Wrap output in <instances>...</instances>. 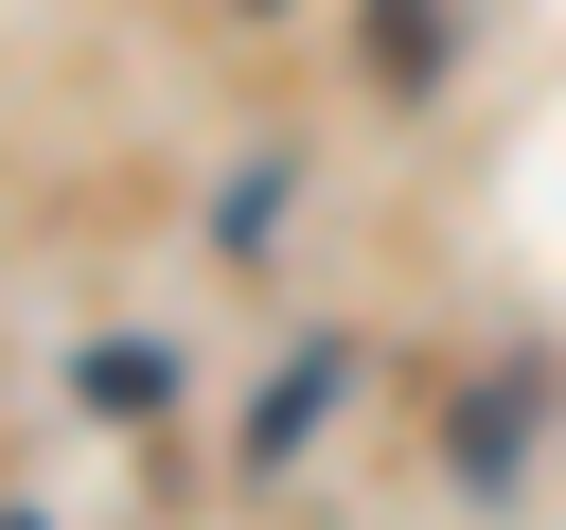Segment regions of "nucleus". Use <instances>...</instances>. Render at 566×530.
Listing matches in <instances>:
<instances>
[{"label":"nucleus","mask_w":566,"mask_h":530,"mask_svg":"<svg viewBox=\"0 0 566 530\" xmlns=\"http://www.w3.org/2000/svg\"><path fill=\"white\" fill-rule=\"evenodd\" d=\"M159 389H177V353H159V336H106V353H88V406H106V424H142Z\"/></svg>","instance_id":"obj_3"},{"label":"nucleus","mask_w":566,"mask_h":530,"mask_svg":"<svg viewBox=\"0 0 566 530\" xmlns=\"http://www.w3.org/2000/svg\"><path fill=\"white\" fill-rule=\"evenodd\" d=\"M531 424H548V389H531V371H495V389H460V406H442V459H460V477H513V459H531Z\"/></svg>","instance_id":"obj_1"},{"label":"nucleus","mask_w":566,"mask_h":530,"mask_svg":"<svg viewBox=\"0 0 566 530\" xmlns=\"http://www.w3.org/2000/svg\"><path fill=\"white\" fill-rule=\"evenodd\" d=\"M336 389H354V353H336V336H318V353H283V389H265V406H248V459H301V442H318V406H336Z\"/></svg>","instance_id":"obj_2"}]
</instances>
